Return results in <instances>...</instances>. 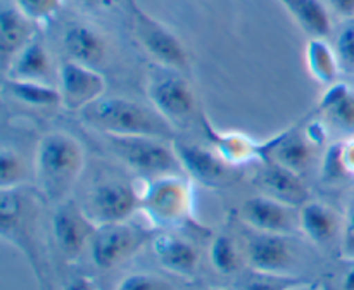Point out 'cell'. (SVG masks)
I'll use <instances>...</instances> for the list:
<instances>
[{"instance_id":"9","label":"cell","mask_w":354,"mask_h":290,"mask_svg":"<svg viewBox=\"0 0 354 290\" xmlns=\"http://www.w3.org/2000/svg\"><path fill=\"white\" fill-rule=\"evenodd\" d=\"M57 79L62 107L68 110L82 113L106 93V78L92 66L66 61L59 68Z\"/></svg>"},{"instance_id":"18","label":"cell","mask_w":354,"mask_h":290,"mask_svg":"<svg viewBox=\"0 0 354 290\" xmlns=\"http://www.w3.org/2000/svg\"><path fill=\"white\" fill-rule=\"evenodd\" d=\"M52 76V61L44 40L35 37L24 45L9 62L6 78L28 79V81H47Z\"/></svg>"},{"instance_id":"23","label":"cell","mask_w":354,"mask_h":290,"mask_svg":"<svg viewBox=\"0 0 354 290\" xmlns=\"http://www.w3.org/2000/svg\"><path fill=\"white\" fill-rule=\"evenodd\" d=\"M304 61L313 79L322 85H332L337 81L341 61L335 48L325 38H310L304 48Z\"/></svg>"},{"instance_id":"35","label":"cell","mask_w":354,"mask_h":290,"mask_svg":"<svg viewBox=\"0 0 354 290\" xmlns=\"http://www.w3.org/2000/svg\"><path fill=\"white\" fill-rule=\"evenodd\" d=\"M328 7L334 14L342 19H353L354 17V0H327Z\"/></svg>"},{"instance_id":"10","label":"cell","mask_w":354,"mask_h":290,"mask_svg":"<svg viewBox=\"0 0 354 290\" xmlns=\"http://www.w3.org/2000/svg\"><path fill=\"white\" fill-rule=\"evenodd\" d=\"M97 224L71 200L57 204L52 218V231L59 249L68 259H76L86 245H90Z\"/></svg>"},{"instance_id":"3","label":"cell","mask_w":354,"mask_h":290,"mask_svg":"<svg viewBox=\"0 0 354 290\" xmlns=\"http://www.w3.org/2000/svg\"><path fill=\"white\" fill-rule=\"evenodd\" d=\"M140 209L154 226H178L192 209V188L178 175L159 176L151 180L140 193Z\"/></svg>"},{"instance_id":"38","label":"cell","mask_w":354,"mask_h":290,"mask_svg":"<svg viewBox=\"0 0 354 290\" xmlns=\"http://www.w3.org/2000/svg\"><path fill=\"white\" fill-rule=\"evenodd\" d=\"M290 290H322L320 285H317V283H310V282H301L297 283L296 287H292Z\"/></svg>"},{"instance_id":"39","label":"cell","mask_w":354,"mask_h":290,"mask_svg":"<svg viewBox=\"0 0 354 290\" xmlns=\"http://www.w3.org/2000/svg\"><path fill=\"white\" fill-rule=\"evenodd\" d=\"M78 2L85 3V6H102V3H106L107 0H78Z\"/></svg>"},{"instance_id":"2","label":"cell","mask_w":354,"mask_h":290,"mask_svg":"<svg viewBox=\"0 0 354 290\" xmlns=\"http://www.w3.org/2000/svg\"><path fill=\"white\" fill-rule=\"evenodd\" d=\"M85 168V148L73 135L52 131L41 137L35 152V176L40 193L52 204L69 199Z\"/></svg>"},{"instance_id":"28","label":"cell","mask_w":354,"mask_h":290,"mask_svg":"<svg viewBox=\"0 0 354 290\" xmlns=\"http://www.w3.org/2000/svg\"><path fill=\"white\" fill-rule=\"evenodd\" d=\"M116 290H173L171 283L154 273H131L118 283Z\"/></svg>"},{"instance_id":"34","label":"cell","mask_w":354,"mask_h":290,"mask_svg":"<svg viewBox=\"0 0 354 290\" xmlns=\"http://www.w3.org/2000/svg\"><path fill=\"white\" fill-rule=\"evenodd\" d=\"M341 161L348 176H354V137L341 142Z\"/></svg>"},{"instance_id":"22","label":"cell","mask_w":354,"mask_h":290,"mask_svg":"<svg viewBox=\"0 0 354 290\" xmlns=\"http://www.w3.org/2000/svg\"><path fill=\"white\" fill-rule=\"evenodd\" d=\"M299 226L315 244H327L339 230V220L334 211L324 202L308 200L299 209Z\"/></svg>"},{"instance_id":"40","label":"cell","mask_w":354,"mask_h":290,"mask_svg":"<svg viewBox=\"0 0 354 290\" xmlns=\"http://www.w3.org/2000/svg\"><path fill=\"white\" fill-rule=\"evenodd\" d=\"M206 290H227V289H206Z\"/></svg>"},{"instance_id":"20","label":"cell","mask_w":354,"mask_h":290,"mask_svg":"<svg viewBox=\"0 0 354 290\" xmlns=\"http://www.w3.org/2000/svg\"><path fill=\"white\" fill-rule=\"evenodd\" d=\"M35 35V21L28 19L16 7H7L0 16V52L6 59H12Z\"/></svg>"},{"instance_id":"31","label":"cell","mask_w":354,"mask_h":290,"mask_svg":"<svg viewBox=\"0 0 354 290\" xmlns=\"http://www.w3.org/2000/svg\"><path fill=\"white\" fill-rule=\"evenodd\" d=\"M335 52L341 66L354 71V23H348L337 35Z\"/></svg>"},{"instance_id":"32","label":"cell","mask_w":354,"mask_h":290,"mask_svg":"<svg viewBox=\"0 0 354 290\" xmlns=\"http://www.w3.org/2000/svg\"><path fill=\"white\" fill-rule=\"evenodd\" d=\"M324 175L327 180H337L341 176H348L341 161V144L332 145L327 154H325Z\"/></svg>"},{"instance_id":"29","label":"cell","mask_w":354,"mask_h":290,"mask_svg":"<svg viewBox=\"0 0 354 290\" xmlns=\"http://www.w3.org/2000/svg\"><path fill=\"white\" fill-rule=\"evenodd\" d=\"M297 283H301V280L294 276L254 271V276L248 280L244 290H290Z\"/></svg>"},{"instance_id":"1","label":"cell","mask_w":354,"mask_h":290,"mask_svg":"<svg viewBox=\"0 0 354 290\" xmlns=\"http://www.w3.org/2000/svg\"><path fill=\"white\" fill-rule=\"evenodd\" d=\"M86 126L106 137L175 138V128L154 109L127 97H100L80 113Z\"/></svg>"},{"instance_id":"5","label":"cell","mask_w":354,"mask_h":290,"mask_svg":"<svg viewBox=\"0 0 354 290\" xmlns=\"http://www.w3.org/2000/svg\"><path fill=\"white\" fill-rule=\"evenodd\" d=\"M135 37L144 50L161 66L182 71L189 66V54L182 40L166 24L156 19L137 0H127Z\"/></svg>"},{"instance_id":"26","label":"cell","mask_w":354,"mask_h":290,"mask_svg":"<svg viewBox=\"0 0 354 290\" xmlns=\"http://www.w3.org/2000/svg\"><path fill=\"white\" fill-rule=\"evenodd\" d=\"M209 261L216 271L232 275L241 268V252L234 238L227 235H218L209 245Z\"/></svg>"},{"instance_id":"37","label":"cell","mask_w":354,"mask_h":290,"mask_svg":"<svg viewBox=\"0 0 354 290\" xmlns=\"http://www.w3.org/2000/svg\"><path fill=\"white\" fill-rule=\"evenodd\" d=\"M342 290H354V258L349 259L348 269L342 275Z\"/></svg>"},{"instance_id":"4","label":"cell","mask_w":354,"mask_h":290,"mask_svg":"<svg viewBox=\"0 0 354 290\" xmlns=\"http://www.w3.org/2000/svg\"><path fill=\"white\" fill-rule=\"evenodd\" d=\"M114 154L135 173L154 180L182 169L173 144L154 137H107Z\"/></svg>"},{"instance_id":"11","label":"cell","mask_w":354,"mask_h":290,"mask_svg":"<svg viewBox=\"0 0 354 290\" xmlns=\"http://www.w3.org/2000/svg\"><path fill=\"white\" fill-rule=\"evenodd\" d=\"M180 166L196 182L206 186H223L232 180L234 166L225 162L213 147L173 142Z\"/></svg>"},{"instance_id":"19","label":"cell","mask_w":354,"mask_h":290,"mask_svg":"<svg viewBox=\"0 0 354 290\" xmlns=\"http://www.w3.org/2000/svg\"><path fill=\"white\" fill-rule=\"evenodd\" d=\"M62 45L69 61L80 62L95 68L104 61L107 52V44L102 35L86 24H73L66 30Z\"/></svg>"},{"instance_id":"6","label":"cell","mask_w":354,"mask_h":290,"mask_svg":"<svg viewBox=\"0 0 354 290\" xmlns=\"http://www.w3.org/2000/svg\"><path fill=\"white\" fill-rule=\"evenodd\" d=\"M149 100L152 107L171 126H185L194 119L197 109V97L187 79L169 72L161 75L149 83Z\"/></svg>"},{"instance_id":"16","label":"cell","mask_w":354,"mask_h":290,"mask_svg":"<svg viewBox=\"0 0 354 290\" xmlns=\"http://www.w3.org/2000/svg\"><path fill=\"white\" fill-rule=\"evenodd\" d=\"M263 154H265V159H272L301 175L313 159V144L308 140L306 133L287 130L273 137L272 140L265 142Z\"/></svg>"},{"instance_id":"13","label":"cell","mask_w":354,"mask_h":290,"mask_svg":"<svg viewBox=\"0 0 354 290\" xmlns=\"http://www.w3.org/2000/svg\"><path fill=\"white\" fill-rule=\"evenodd\" d=\"M248 258L252 271L286 275L294 261V251L286 235L259 233L249 240Z\"/></svg>"},{"instance_id":"27","label":"cell","mask_w":354,"mask_h":290,"mask_svg":"<svg viewBox=\"0 0 354 290\" xmlns=\"http://www.w3.org/2000/svg\"><path fill=\"white\" fill-rule=\"evenodd\" d=\"M24 176H26V168L14 148L2 147L0 154V190L17 188L23 185Z\"/></svg>"},{"instance_id":"12","label":"cell","mask_w":354,"mask_h":290,"mask_svg":"<svg viewBox=\"0 0 354 290\" xmlns=\"http://www.w3.org/2000/svg\"><path fill=\"white\" fill-rule=\"evenodd\" d=\"M290 204L282 202L268 193L252 195L242 202L241 213L245 223L259 233L286 235L292 228Z\"/></svg>"},{"instance_id":"21","label":"cell","mask_w":354,"mask_h":290,"mask_svg":"<svg viewBox=\"0 0 354 290\" xmlns=\"http://www.w3.org/2000/svg\"><path fill=\"white\" fill-rule=\"evenodd\" d=\"M279 2L311 38H325L330 33V10L320 0H279Z\"/></svg>"},{"instance_id":"30","label":"cell","mask_w":354,"mask_h":290,"mask_svg":"<svg viewBox=\"0 0 354 290\" xmlns=\"http://www.w3.org/2000/svg\"><path fill=\"white\" fill-rule=\"evenodd\" d=\"M16 9L31 21H44L57 12L61 0H14Z\"/></svg>"},{"instance_id":"14","label":"cell","mask_w":354,"mask_h":290,"mask_svg":"<svg viewBox=\"0 0 354 290\" xmlns=\"http://www.w3.org/2000/svg\"><path fill=\"white\" fill-rule=\"evenodd\" d=\"M203 128L206 131V137L209 140L211 147L221 155L225 162H228L234 168L244 166L252 161H263V144L252 140L248 135L241 131H220L203 116Z\"/></svg>"},{"instance_id":"24","label":"cell","mask_w":354,"mask_h":290,"mask_svg":"<svg viewBox=\"0 0 354 290\" xmlns=\"http://www.w3.org/2000/svg\"><path fill=\"white\" fill-rule=\"evenodd\" d=\"M3 90L17 102L31 107H57L62 106L59 86L47 81H28V79L6 78Z\"/></svg>"},{"instance_id":"25","label":"cell","mask_w":354,"mask_h":290,"mask_svg":"<svg viewBox=\"0 0 354 290\" xmlns=\"http://www.w3.org/2000/svg\"><path fill=\"white\" fill-rule=\"evenodd\" d=\"M325 116L342 130H354V92L346 83H332L320 100Z\"/></svg>"},{"instance_id":"36","label":"cell","mask_w":354,"mask_h":290,"mask_svg":"<svg viewBox=\"0 0 354 290\" xmlns=\"http://www.w3.org/2000/svg\"><path fill=\"white\" fill-rule=\"evenodd\" d=\"M64 290H99V287L95 285L92 278L88 276H80V278H75Z\"/></svg>"},{"instance_id":"33","label":"cell","mask_w":354,"mask_h":290,"mask_svg":"<svg viewBox=\"0 0 354 290\" xmlns=\"http://www.w3.org/2000/svg\"><path fill=\"white\" fill-rule=\"evenodd\" d=\"M342 252L348 259L354 258V207L349 209L342 226Z\"/></svg>"},{"instance_id":"15","label":"cell","mask_w":354,"mask_h":290,"mask_svg":"<svg viewBox=\"0 0 354 290\" xmlns=\"http://www.w3.org/2000/svg\"><path fill=\"white\" fill-rule=\"evenodd\" d=\"M256 180H258V185L265 190V193L282 200V202L290 204V206H296V204L303 206L304 202H308V188L301 180L299 173L292 171L272 159L263 161Z\"/></svg>"},{"instance_id":"17","label":"cell","mask_w":354,"mask_h":290,"mask_svg":"<svg viewBox=\"0 0 354 290\" xmlns=\"http://www.w3.org/2000/svg\"><path fill=\"white\" fill-rule=\"evenodd\" d=\"M152 252L165 269L180 276H190L199 264L196 245L173 233H161L152 240Z\"/></svg>"},{"instance_id":"7","label":"cell","mask_w":354,"mask_h":290,"mask_svg":"<svg viewBox=\"0 0 354 290\" xmlns=\"http://www.w3.org/2000/svg\"><path fill=\"white\" fill-rule=\"evenodd\" d=\"M145 233L127 221L99 224L90 240V258L100 269H111L144 245Z\"/></svg>"},{"instance_id":"8","label":"cell","mask_w":354,"mask_h":290,"mask_svg":"<svg viewBox=\"0 0 354 290\" xmlns=\"http://www.w3.org/2000/svg\"><path fill=\"white\" fill-rule=\"evenodd\" d=\"M140 209V193L123 182H102L88 195L85 213L99 226L107 223L128 221V218Z\"/></svg>"}]
</instances>
